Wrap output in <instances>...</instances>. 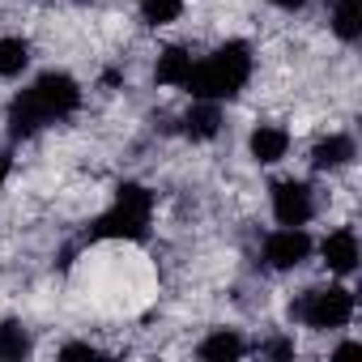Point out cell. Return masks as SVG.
Here are the masks:
<instances>
[{
	"label": "cell",
	"instance_id": "ba28073f",
	"mask_svg": "<svg viewBox=\"0 0 362 362\" xmlns=\"http://www.w3.org/2000/svg\"><path fill=\"white\" fill-rule=\"evenodd\" d=\"M247 153L260 162V166H277L286 153H290V132L281 124H256L252 136H247Z\"/></svg>",
	"mask_w": 362,
	"mask_h": 362
},
{
	"label": "cell",
	"instance_id": "ac0fdd59",
	"mask_svg": "<svg viewBox=\"0 0 362 362\" xmlns=\"http://www.w3.org/2000/svg\"><path fill=\"white\" fill-rule=\"evenodd\" d=\"M103 349L98 345H86V341H73V345H64L60 349V358H98Z\"/></svg>",
	"mask_w": 362,
	"mask_h": 362
},
{
	"label": "cell",
	"instance_id": "30bf717a",
	"mask_svg": "<svg viewBox=\"0 0 362 362\" xmlns=\"http://www.w3.org/2000/svg\"><path fill=\"white\" fill-rule=\"evenodd\" d=\"M354 158H358V145H354L349 132H328V136L311 149V166H315V170H345Z\"/></svg>",
	"mask_w": 362,
	"mask_h": 362
},
{
	"label": "cell",
	"instance_id": "3957f363",
	"mask_svg": "<svg viewBox=\"0 0 362 362\" xmlns=\"http://www.w3.org/2000/svg\"><path fill=\"white\" fill-rule=\"evenodd\" d=\"M153 209H158V197L128 179V184L115 188L111 205L90 222V239H128V243H141L153 226Z\"/></svg>",
	"mask_w": 362,
	"mask_h": 362
},
{
	"label": "cell",
	"instance_id": "8fae6325",
	"mask_svg": "<svg viewBox=\"0 0 362 362\" xmlns=\"http://www.w3.org/2000/svg\"><path fill=\"white\" fill-rule=\"evenodd\" d=\"M184 124V136L188 141H214L222 132V103H205V98H192V111L179 119Z\"/></svg>",
	"mask_w": 362,
	"mask_h": 362
},
{
	"label": "cell",
	"instance_id": "e0dca14e",
	"mask_svg": "<svg viewBox=\"0 0 362 362\" xmlns=\"http://www.w3.org/2000/svg\"><path fill=\"white\" fill-rule=\"evenodd\" d=\"M260 354H269V358H294V341L273 337V341H264V345H260Z\"/></svg>",
	"mask_w": 362,
	"mask_h": 362
},
{
	"label": "cell",
	"instance_id": "4fadbf2b",
	"mask_svg": "<svg viewBox=\"0 0 362 362\" xmlns=\"http://www.w3.org/2000/svg\"><path fill=\"white\" fill-rule=\"evenodd\" d=\"M30 64V43L18 35H0V77H22Z\"/></svg>",
	"mask_w": 362,
	"mask_h": 362
},
{
	"label": "cell",
	"instance_id": "ffe728a7",
	"mask_svg": "<svg viewBox=\"0 0 362 362\" xmlns=\"http://www.w3.org/2000/svg\"><path fill=\"white\" fill-rule=\"evenodd\" d=\"M269 5L281 13H298V9H307V0H269Z\"/></svg>",
	"mask_w": 362,
	"mask_h": 362
},
{
	"label": "cell",
	"instance_id": "5bb4252c",
	"mask_svg": "<svg viewBox=\"0 0 362 362\" xmlns=\"http://www.w3.org/2000/svg\"><path fill=\"white\" fill-rule=\"evenodd\" d=\"M136 13H141L145 26L162 30V26H175L184 18V0H136Z\"/></svg>",
	"mask_w": 362,
	"mask_h": 362
},
{
	"label": "cell",
	"instance_id": "52a82bcc",
	"mask_svg": "<svg viewBox=\"0 0 362 362\" xmlns=\"http://www.w3.org/2000/svg\"><path fill=\"white\" fill-rule=\"evenodd\" d=\"M320 256H324V269H328V273L349 277V273L358 269V260H362V247H358L354 226H337V230H328L324 243H320Z\"/></svg>",
	"mask_w": 362,
	"mask_h": 362
},
{
	"label": "cell",
	"instance_id": "2e32d148",
	"mask_svg": "<svg viewBox=\"0 0 362 362\" xmlns=\"http://www.w3.org/2000/svg\"><path fill=\"white\" fill-rule=\"evenodd\" d=\"M30 354V332L22 324H0V362H18Z\"/></svg>",
	"mask_w": 362,
	"mask_h": 362
},
{
	"label": "cell",
	"instance_id": "d6986e66",
	"mask_svg": "<svg viewBox=\"0 0 362 362\" xmlns=\"http://www.w3.org/2000/svg\"><path fill=\"white\" fill-rule=\"evenodd\" d=\"M9 175H13V153H5V149H0V192H5Z\"/></svg>",
	"mask_w": 362,
	"mask_h": 362
},
{
	"label": "cell",
	"instance_id": "6da1fadb",
	"mask_svg": "<svg viewBox=\"0 0 362 362\" xmlns=\"http://www.w3.org/2000/svg\"><path fill=\"white\" fill-rule=\"evenodd\" d=\"M77 107H81V81L73 73H64V69H47L9 103L5 124H9V136L26 141V136L52 128V124L77 115Z\"/></svg>",
	"mask_w": 362,
	"mask_h": 362
},
{
	"label": "cell",
	"instance_id": "9c48e42d",
	"mask_svg": "<svg viewBox=\"0 0 362 362\" xmlns=\"http://www.w3.org/2000/svg\"><path fill=\"white\" fill-rule=\"evenodd\" d=\"M192 64H197V56L188 52V47H162L158 52V60H153V81L158 86H170V90H184L188 86V77H192Z\"/></svg>",
	"mask_w": 362,
	"mask_h": 362
},
{
	"label": "cell",
	"instance_id": "7a4b0ae2",
	"mask_svg": "<svg viewBox=\"0 0 362 362\" xmlns=\"http://www.w3.org/2000/svg\"><path fill=\"white\" fill-rule=\"evenodd\" d=\"M252 69H256L252 43L247 39H226L222 47H214L205 60L192 64V77H188L184 90L192 98H205V103H230L247 90Z\"/></svg>",
	"mask_w": 362,
	"mask_h": 362
},
{
	"label": "cell",
	"instance_id": "8992f818",
	"mask_svg": "<svg viewBox=\"0 0 362 362\" xmlns=\"http://www.w3.org/2000/svg\"><path fill=\"white\" fill-rule=\"evenodd\" d=\"M269 205H273L277 226H307L315 218V192L303 179H281V184H273Z\"/></svg>",
	"mask_w": 362,
	"mask_h": 362
},
{
	"label": "cell",
	"instance_id": "9a60e30c",
	"mask_svg": "<svg viewBox=\"0 0 362 362\" xmlns=\"http://www.w3.org/2000/svg\"><path fill=\"white\" fill-rule=\"evenodd\" d=\"M328 26H332V35H337L341 43H358L362 26H358V9H354V0H332V18H328Z\"/></svg>",
	"mask_w": 362,
	"mask_h": 362
},
{
	"label": "cell",
	"instance_id": "5b68a950",
	"mask_svg": "<svg viewBox=\"0 0 362 362\" xmlns=\"http://www.w3.org/2000/svg\"><path fill=\"white\" fill-rule=\"evenodd\" d=\"M311 235H307V226H277V230H269L264 235V243H260V256H264V264L269 269H277V273H286V269H298L303 260H311Z\"/></svg>",
	"mask_w": 362,
	"mask_h": 362
},
{
	"label": "cell",
	"instance_id": "7c38bea8",
	"mask_svg": "<svg viewBox=\"0 0 362 362\" xmlns=\"http://www.w3.org/2000/svg\"><path fill=\"white\" fill-rule=\"evenodd\" d=\"M197 354H201L205 362H235V358L247 354V341H243L239 328H214V332L197 345Z\"/></svg>",
	"mask_w": 362,
	"mask_h": 362
},
{
	"label": "cell",
	"instance_id": "277c9868",
	"mask_svg": "<svg viewBox=\"0 0 362 362\" xmlns=\"http://www.w3.org/2000/svg\"><path fill=\"white\" fill-rule=\"evenodd\" d=\"M290 311L303 328L332 332V328H345L354 320V294L345 286H315V290H303Z\"/></svg>",
	"mask_w": 362,
	"mask_h": 362
}]
</instances>
